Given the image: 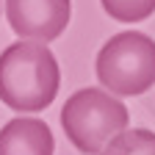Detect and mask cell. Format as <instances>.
<instances>
[{"label":"cell","mask_w":155,"mask_h":155,"mask_svg":"<svg viewBox=\"0 0 155 155\" xmlns=\"http://www.w3.org/2000/svg\"><path fill=\"white\" fill-rule=\"evenodd\" d=\"M61 69L45 42H14L0 53V103L14 111H45L58 94Z\"/></svg>","instance_id":"cell-1"},{"label":"cell","mask_w":155,"mask_h":155,"mask_svg":"<svg viewBox=\"0 0 155 155\" xmlns=\"http://www.w3.org/2000/svg\"><path fill=\"white\" fill-rule=\"evenodd\" d=\"M130 125L125 103L103 89H81L61 108V127L81 155H103L114 136Z\"/></svg>","instance_id":"cell-2"},{"label":"cell","mask_w":155,"mask_h":155,"mask_svg":"<svg viewBox=\"0 0 155 155\" xmlns=\"http://www.w3.org/2000/svg\"><path fill=\"white\" fill-rule=\"evenodd\" d=\"M94 72L116 97L144 94L155 86V39L141 31L114 33L97 53Z\"/></svg>","instance_id":"cell-3"},{"label":"cell","mask_w":155,"mask_h":155,"mask_svg":"<svg viewBox=\"0 0 155 155\" xmlns=\"http://www.w3.org/2000/svg\"><path fill=\"white\" fill-rule=\"evenodd\" d=\"M6 17L17 36L47 45L67 31L72 0H6Z\"/></svg>","instance_id":"cell-4"},{"label":"cell","mask_w":155,"mask_h":155,"mask_svg":"<svg viewBox=\"0 0 155 155\" xmlns=\"http://www.w3.org/2000/svg\"><path fill=\"white\" fill-rule=\"evenodd\" d=\"M55 139L42 119L17 116L0 127V155H53Z\"/></svg>","instance_id":"cell-5"},{"label":"cell","mask_w":155,"mask_h":155,"mask_svg":"<svg viewBox=\"0 0 155 155\" xmlns=\"http://www.w3.org/2000/svg\"><path fill=\"white\" fill-rule=\"evenodd\" d=\"M103 155H155V133L147 127H133L114 136Z\"/></svg>","instance_id":"cell-6"},{"label":"cell","mask_w":155,"mask_h":155,"mask_svg":"<svg viewBox=\"0 0 155 155\" xmlns=\"http://www.w3.org/2000/svg\"><path fill=\"white\" fill-rule=\"evenodd\" d=\"M116 22H141L150 14H155V0H100Z\"/></svg>","instance_id":"cell-7"}]
</instances>
